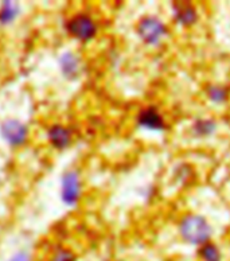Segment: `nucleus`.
Masks as SVG:
<instances>
[{
    "instance_id": "nucleus-1",
    "label": "nucleus",
    "mask_w": 230,
    "mask_h": 261,
    "mask_svg": "<svg viewBox=\"0 0 230 261\" xmlns=\"http://www.w3.org/2000/svg\"><path fill=\"white\" fill-rule=\"evenodd\" d=\"M179 234L187 244L202 246L210 243L213 229L205 217L190 213L179 221Z\"/></svg>"
},
{
    "instance_id": "nucleus-2",
    "label": "nucleus",
    "mask_w": 230,
    "mask_h": 261,
    "mask_svg": "<svg viewBox=\"0 0 230 261\" xmlns=\"http://www.w3.org/2000/svg\"><path fill=\"white\" fill-rule=\"evenodd\" d=\"M138 35L145 45L158 46L168 34L167 27L156 16H144L136 27Z\"/></svg>"
},
{
    "instance_id": "nucleus-3",
    "label": "nucleus",
    "mask_w": 230,
    "mask_h": 261,
    "mask_svg": "<svg viewBox=\"0 0 230 261\" xmlns=\"http://www.w3.org/2000/svg\"><path fill=\"white\" fill-rule=\"evenodd\" d=\"M97 24L88 14H75L66 22V31L77 41L90 42L97 35Z\"/></svg>"
},
{
    "instance_id": "nucleus-4",
    "label": "nucleus",
    "mask_w": 230,
    "mask_h": 261,
    "mask_svg": "<svg viewBox=\"0 0 230 261\" xmlns=\"http://www.w3.org/2000/svg\"><path fill=\"white\" fill-rule=\"evenodd\" d=\"M0 136L10 147H22L27 142L29 129L20 120L7 119L0 124Z\"/></svg>"
},
{
    "instance_id": "nucleus-5",
    "label": "nucleus",
    "mask_w": 230,
    "mask_h": 261,
    "mask_svg": "<svg viewBox=\"0 0 230 261\" xmlns=\"http://www.w3.org/2000/svg\"><path fill=\"white\" fill-rule=\"evenodd\" d=\"M81 178L75 170H69L61 179V199L65 205L75 206L81 198Z\"/></svg>"
},
{
    "instance_id": "nucleus-6",
    "label": "nucleus",
    "mask_w": 230,
    "mask_h": 261,
    "mask_svg": "<svg viewBox=\"0 0 230 261\" xmlns=\"http://www.w3.org/2000/svg\"><path fill=\"white\" fill-rule=\"evenodd\" d=\"M138 124L139 127L154 132H163L166 129V121L163 116L155 107H147L141 109L138 115Z\"/></svg>"
},
{
    "instance_id": "nucleus-7",
    "label": "nucleus",
    "mask_w": 230,
    "mask_h": 261,
    "mask_svg": "<svg viewBox=\"0 0 230 261\" xmlns=\"http://www.w3.org/2000/svg\"><path fill=\"white\" fill-rule=\"evenodd\" d=\"M172 15L175 22L181 26L190 27L198 20V12L189 2H175L172 3Z\"/></svg>"
},
{
    "instance_id": "nucleus-8",
    "label": "nucleus",
    "mask_w": 230,
    "mask_h": 261,
    "mask_svg": "<svg viewBox=\"0 0 230 261\" xmlns=\"http://www.w3.org/2000/svg\"><path fill=\"white\" fill-rule=\"evenodd\" d=\"M60 70L62 75L69 81H74L78 79L80 71H81V60L80 57L73 51H65L61 54L60 60Z\"/></svg>"
},
{
    "instance_id": "nucleus-9",
    "label": "nucleus",
    "mask_w": 230,
    "mask_h": 261,
    "mask_svg": "<svg viewBox=\"0 0 230 261\" xmlns=\"http://www.w3.org/2000/svg\"><path fill=\"white\" fill-rule=\"evenodd\" d=\"M47 140L54 148L65 149L71 144L73 134L62 124H53L47 129Z\"/></svg>"
},
{
    "instance_id": "nucleus-10",
    "label": "nucleus",
    "mask_w": 230,
    "mask_h": 261,
    "mask_svg": "<svg viewBox=\"0 0 230 261\" xmlns=\"http://www.w3.org/2000/svg\"><path fill=\"white\" fill-rule=\"evenodd\" d=\"M19 14H20L19 3L12 2V0H6L0 6V24H3V26L11 24L18 18Z\"/></svg>"
},
{
    "instance_id": "nucleus-11",
    "label": "nucleus",
    "mask_w": 230,
    "mask_h": 261,
    "mask_svg": "<svg viewBox=\"0 0 230 261\" xmlns=\"http://www.w3.org/2000/svg\"><path fill=\"white\" fill-rule=\"evenodd\" d=\"M191 130L197 138H208L217 130V123L213 119H198L194 121Z\"/></svg>"
},
{
    "instance_id": "nucleus-12",
    "label": "nucleus",
    "mask_w": 230,
    "mask_h": 261,
    "mask_svg": "<svg viewBox=\"0 0 230 261\" xmlns=\"http://www.w3.org/2000/svg\"><path fill=\"white\" fill-rule=\"evenodd\" d=\"M206 96L214 104H222L229 98V89L223 85L212 84V85H208V88H206Z\"/></svg>"
},
{
    "instance_id": "nucleus-13",
    "label": "nucleus",
    "mask_w": 230,
    "mask_h": 261,
    "mask_svg": "<svg viewBox=\"0 0 230 261\" xmlns=\"http://www.w3.org/2000/svg\"><path fill=\"white\" fill-rule=\"evenodd\" d=\"M198 253H199V257L202 258V261H222L221 250L213 243H206L199 246Z\"/></svg>"
},
{
    "instance_id": "nucleus-14",
    "label": "nucleus",
    "mask_w": 230,
    "mask_h": 261,
    "mask_svg": "<svg viewBox=\"0 0 230 261\" xmlns=\"http://www.w3.org/2000/svg\"><path fill=\"white\" fill-rule=\"evenodd\" d=\"M50 261H78L77 254L73 252L69 248H65V246H60L57 248L54 252L52 253V257Z\"/></svg>"
},
{
    "instance_id": "nucleus-15",
    "label": "nucleus",
    "mask_w": 230,
    "mask_h": 261,
    "mask_svg": "<svg viewBox=\"0 0 230 261\" xmlns=\"http://www.w3.org/2000/svg\"><path fill=\"white\" fill-rule=\"evenodd\" d=\"M8 261H33L31 258V254L24 252V250H20V252H16L15 254H12L11 257L8 258Z\"/></svg>"
}]
</instances>
